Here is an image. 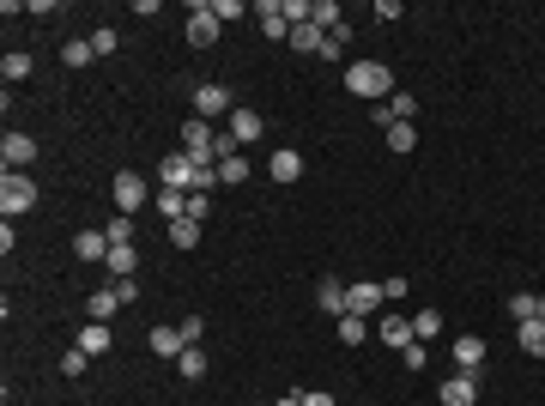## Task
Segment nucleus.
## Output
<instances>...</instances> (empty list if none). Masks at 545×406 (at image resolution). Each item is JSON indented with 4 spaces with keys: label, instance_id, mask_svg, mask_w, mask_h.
<instances>
[{
    "label": "nucleus",
    "instance_id": "12",
    "mask_svg": "<svg viewBox=\"0 0 545 406\" xmlns=\"http://www.w3.org/2000/svg\"><path fill=\"white\" fill-rule=\"evenodd\" d=\"M443 406H478V376L454 370V376L443 382Z\"/></svg>",
    "mask_w": 545,
    "mask_h": 406
},
{
    "label": "nucleus",
    "instance_id": "31",
    "mask_svg": "<svg viewBox=\"0 0 545 406\" xmlns=\"http://www.w3.org/2000/svg\"><path fill=\"white\" fill-rule=\"evenodd\" d=\"M176 370L188 376V382H194V376H206V352H201V346H182V358H176Z\"/></svg>",
    "mask_w": 545,
    "mask_h": 406
},
{
    "label": "nucleus",
    "instance_id": "15",
    "mask_svg": "<svg viewBox=\"0 0 545 406\" xmlns=\"http://www.w3.org/2000/svg\"><path fill=\"white\" fill-rule=\"evenodd\" d=\"M188 170H194V158H188V152H170V158L158 164V188H182V195H188Z\"/></svg>",
    "mask_w": 545,
    "mask_h": 406
},
{
    "label": "nucleus",
    "instance_id": "11",
    "mask_svg": "<svg viewBox=\"0 0 545 406\" xmlns=\"http://www.w3.org/2000/svg\"><path fill=\"white\" fill-rule=\"evenodd\" d=\"M267 176L272 182H297V176H304V152H297V146H279L267 158Z\"/></svg>",
    "mask_w": 545,
    "mask_h": 406
},
{
    "label": "nucleus",
    "instance_id": "2",
    "mask_svg": "<svg viewBox=\"0 0 545 406\" xmlns=\"http://www.w3.org/2000/svg\"><path fill=\"white\" fill-rule=\"evenodd\" d=\"M109 201H115V212H128V219H134L139 206L152 201V182H146L139 170H115V182H109Z\"/></svg>",
    "mask_w": 545,
    "mask_h": 406
},
{
    "label": "nucleus",
    "instance_id": "23",
    "mask_svg": "<svg viewBox=\"0 0 545 406\" xmlns=\"http://www.w3.org/2000/svg\"><path fill=\"white\" fill-rule=\"evenodd\" d=\"M115 309H122V298H115V291H91V298H85V322H109Z\"/></svg>",
    "mask_w": 545,
    "mask_h": 406
},
{
    "label": "nucleus",
    "instance_id": "7",
    "mask_svg": "<svg viewBox=\"0 0 545 406\" xmlns=\"http://www.w3.org/2000/svg\"><path fill=\"white\" fill-rule=\"evenodd\" d=\"M218 31H225V25H218V12H212L206 0H194V6H188V43H194V49H212Z\"/></svg>",
    "mask_w": 545,
    "mask_h": 406
},
{
    "label": "nucleus",
    "instance_id": "32",
    "mask_svg": "<svg viewBox=\"0 0 545 406\" xmlns=\"http://www.w3.org/2000/svg\"><path fill=\"white\" fill-rule=\"evenodd\" d=\"M388 146H394V152L407 158L412 146H418V128H412V122H394V128H388Z\"/></svg>",
    "mask_w": 545,
    "mask_h": 406
},
{
    "label": "nucleus",
    "instance_id": "43",
    "mask_svg": "<svg viewBox=\"0 0 545 406\" xmlns=\"http://www.w3.org/2000/svg\"><path fill=\"white\" fill-rule=\"evenodd\" d=\"M272 406H304V394H279V401H272Z\"/></svg>",
    "mask_w": 545,
    "mask_h": 406
},
{
    "label": "nucleus",
    "instance_id": "34",
    "mask_svg": "<svg viewBox=\"0 0 545 406\" xmlns=\"http://www.w3.org/2000/svg\"><path fill=\"white\" fill-rule=\"evenodd\" d=\"M412 328H418V339H437V334H443V315H437V309H418Z\"/></svg>",
    "mask_w": 545,
    "mask_h": 406
},
{
    "label": "nucleus",
    "instance_id": "22",
    "mask_svg": "<svg viewBox=\"0 0 545 406\" xmlns=\"http://www.w3.org/2000/svg\"><path fill=\"white\" fill-rule=\"evenodd\" d=\"M509 315H515V328H521V322H545V315H540V291H515Z\"/></svg>",
    "mask_w": 545,
    "mask_h": 406
},
{
    "label": "nucleus",
    "instance_id": "6",
    "mask_svg": "<svg viewBox=\"0 0 545 406\" xmlns=\"http://www.w3.org/2000/svg\"><path fill=\"white\" fill-rule=\"evenodd\" d=\"M237 109V98H231V85H218V79H206V85H194V115L201 122H212V115H231Z\"/></svg>",
    "mask_w": 545,
    "mask_h": 406
},
{
    "label": "nucleus",
    "instance_id": "26",
    "mask_svg": "<svg viewBox=\"0 0 545 406\" xmlns=\"http://www.w3.org/2000/svg\"><path fill=\"white\" fill-rule=\"evenodd\" d=\"M0 73H6V85H25V79H31V55H25V49H12V55L0 61Z\"/></svg>",
    "mask_w": 545,
    "mask_h": 406
},
{
    "label": "nucleus",
    "instance_id": "10",
    "mask_svg": "<svg viewBox=\"0 0 545 406\" xmlns=\"http://www.w3.org/2000/svg\"><path fill=\"white\" fill-rule=\"evenodd\" d=\"M448 358H454V370L478 376V370H485V339H478V334H461L454 346H448Z\"/></svg>",
    "mask_w": 545,
    "mask_h": 406
},
{
    "label": "nucleus",
    "instance_id": "33",
    "mask_svg": "<svg viewBox=\"0 0 545 406\" xmlns=\"http://www.w3.org/2000/svg\"><path fill=\"white\" fill-rule=\"evenodd\" d=\"M91 49H98V55H115V49H122V31H115V25H98V31H91Z\"/></svg>",
    "mask_w": 545,
    "mask_h": 406
},
{
    "label": "nucleus",
    "instance_id": "27",
    "mask_svg": "<svg viewBox=\"0 0 545 406\" xmlns=\"http://www.w3.org/2000/svg\"><path fill=\"white\" fill-rule=\"evenodd\" d=\"M321 43H328V36L315 31V25H297V31H291V49H297V55H321Z\"/></svg>",
    "mask_w": 545,
    "mask_h": 406
},
{
    "label": "nucleus",
    "instance_id": "41",
    "mask_svg": "<svg viewBox=\"0 0 545 406\" xmlns=\"http://www.w3.org/2000/svg\"><path fill=\"white\" fill-rule=\"evenodd\" d=\"M206 212H212V195H188V219H201V225H206Z\"/></svg>",
    "mask_w": 545,
    "mask_h": 406
},
{
    "label": "nucleus",
    "instance_id": "20",
    "mask_svg": "<svg viewBox=\"0 0 545 406\" xmlns=\"http://www.w3.org/2000/svg\"><path fill=\"white\" fill-rule=\"evenodd\" d=\"M309 25L328 36V31H340L345 25V12H340V0H315V12H309Z\"/></svg>",
    "mask_w": 545,
    "mask_h": 406
},
{
    "label": "nucleus",
    "instance_id": "30",
    "mask_svg": "<svg viewBox=\"0 0 545 406\" xmlns=\"http://www.w3.org/2000/svg\"><path fill=\"white\" fill-rule=\"evenodd\" d=\"M170 243H176V249H194V243H201V219H176Z\"/></svg>",
    "mask_w": 545,
    "mask_h": 406
},
{
    "label": "nucleus",
    "instance_id": "37",
    "mask_svg": "<svg viewBox=\"0 0 545 406\" xmlns=\"http://www.w3.org/2000/svg\"><path fill=\"white\" fill-rule=\"evenodd\" d=\"M85 364H91V358H85L79 346H73V352H61V376H85Z\"/></svg>",
    "mask_w": 545,
    "mask_h": 406
},
{
    "label": "nucleus",
    "instance_id": "42",
    "mask_svg": "<svg viewBox=\"0 0 545 406\" xmlns=\"http://www.w3.org/2000/svg\"><path fill=\"white\" fill-rule=\"evenodd\" d=\"M304 406H334V394H321V388H315V394H304Z\"/></svg>",
    "mask_w": 545,
    "mask_h": 406
},
{
    "label": "nucleus",
    "instance_id": "36",
    "mask_svg": "<svg viewBox=\"0 0 545 406\" xmlns=\"http://www.w3.org/2000/svg\"><path fill=\"white\" fill-rule=\"evenodd\" d=\"M103 237H109V243H134V219H128V212H115V219H109V231H103Z\"/></svg>",
    "mask_w": 545,
    "mask_h": 406
},
{
    "label": "nucleus",
    "instance_id": "28",
    "mask_svg": "<svg viewBox=\"0 0 545 406\" xmlns=\"http://www.w3.org/2000/svg\"><path fill=\"white\" fill-rule=\"evenodd\" d=\"M382 109H388V122H412V115H418V98H412V92H394Z\"/></svg>",
    "mask_w": 545,
    "mask_h": 406
},
{
    "label": "nucleus",
    "instance_id": "19",
    "mask_svg": "<svg viewBox=\"0 0 545 406\" xmlns=\"http://www.w3.org/2000/svg\"><path fill=\"white\" fill-rule=\"evenodd\" d=\"M103 267L115 273V279H134V267H139L134 243H109V261H103Z\"/></svg>",
    "mask_w": 545,
    "mask_h": 406
},
{
    "label": "nucleus",
    "instance_id": "29",
    "mask_svg": "<svg viewBox=\"0 0 545 406\" xmlns=\"http://www.w3.org/2000/svg\"><path fill=\"white\" fill-rule=\"evenodd\" d=\"M364 339H370V328H364V315H340V346H351V352H358Z\"/></svg>",
    "mask_w": 545,
    "mask_h": 406
},
{
    "label": "nucleus",
    "instance_id": "40",
    "mask_svg": "<svg viewBox=\"0 0 545 406\" xmlns=\"http://www.w3.org/2000/svg\"><path fill=\"white\" fill-rule=\"evenodd\" d=\"M176 328H182V339H188V346H201V334H206L201 315H188V322H176Z\"/></svg>",
    "mask_w": 545,
    "mask_h": 406
},
{
    "label": "nucleus",
    "instance_id": "14",
    "mask_svg": "<svg viewBox=\"0 0 545 406\" xmlns=\"http://www.w3.org/2000/svg\"><path fill=\"white\" fill-rule=\"evenodd\" d=\"M225 134L237 139V146H249V139H261V134H267V122H261L255 109H231V122H225Z\"/></svg>",
    "mask_w": 545,
    "mask_h": 406
},
{
    "label": "nucleus",
    "instance_id": "24",
    "mask_svg": "<svg viewBox=\"0 0 545 406\" xmlns=\"http://www.w3.org/2000/svg\"><path fill=\"white\" fill-rule=\"evenodd\" d=\"M521 352H527V358H545V322H521Z\"/></svg>",
    "mask_w": 545,
    "mask_h": 406
},
{
    "label": "nucleus",
    "instance_id": "3",
    "mask_svg": "<svg viewBox=\"0 0 545 406\" xmlns=\"http://www.w3.org/2000/svg\"><path fill=\"white\" fill-rule=\"evenodd\" d=\"M31 206H36V182L25 170H6V176H0V212L19 219V212H31Z\"/></svg>",
    "mask_w": 545,
    "mask_h": 406
},
{
    "label": "nucleus",
    "instance_id": "16",
    "mask_svg": "<svg viewBox=\"0 0 545 406\" xmlns=\"http://www.w3.org/2000/svg\"><path fill=\"white\" fill-rule=\"evenodd\" d=\"M146 346H152L158 358H182V346H188V339H182V328H164V322H158V328L146 334Z\"/></svg>",
    "mask_w": 545,
    "mask_h": 406
},
{
    "label": "nucleus",
    "instance_id": "21",
    "mask_svg": "<svg viewBox=\"0 0 545 406\" xmlns=\"http://www.w3.org/2000/svg\"><path fill=\"white\" fill-rule=\"evenodd\" d=\"M315 304L328 309V315H345V285L340 279H321V285H315Z\"/></svg>",
    "mask_w": 545,
    "mask_h": 406
},
{
    "label": "nucleus",
    "instance_id": "9",
    "mask_svg": "<svg viewBox=\"0 0 545 406\" xmlns=\"http://www.w3.org/2000/svg\"><path fill=\"white\" fill-rule=\"evenodd\" d=\"M0 158H6V170L36 164V139H31V134H19V128H6V139H0Z\"/></svg>",
    "mask_w": 545,
    "mask_h": 406
},
{
    "label": "nucleus",
    "instance_id": "25",
    "mask_svg": "<svg viewBox=\"0 0 545 406\" xmlns=\"http://www.w3.org/2000/svg\"><path fill=\"white\" fill-rule=\"evenodd\" d=\"M61 61H67V68H91V61H98V49H91V36H73L67 49H61Z\"/></svg>",
    "mask_w": 545,
    "mask_h": 406
},
{
    "label": "nucleus",
    "instance_id": "5",
    "mask_svg": "<svg viewBox=\"0 0 545 406\" xmlns=\"http://www.w3.org/2000/svg\"><path fill=\"white\" fill-rule=\"evenodd\" d=\"M375 339H382V346H394V352H407L412 339H418V328H412L407 309H382V322H375Z\"/></svg>",
    "mask_w": 545,
    "mask_h": 406
},
{
    "label": "nucleus",
    "instance_id": "4",
    "mask_svg": "<svg viewBox=\"0 0 545 406\" xmlns=\"http://www.w3.org/2000/svg\"><path fill=\"white\" fill-rule=\"evenodd\" d=\"M182 152H188V158H206V164H218V128L201 122V115H188V122H182Z\"/></svg>",
    "mask_w": 545,
    "mask_h": 406
},
{
    "label": "nucleus",
    "instance_id": "18",
    "mask_svg": "<svg viewBox=\"0 0 545 406\" xmlns=\"http://www.w3.org/2000/svg\"><path fill=\"white\" fill-rule=\"evenodd\" d=\"M79 352H85V358H103V352H109V322H85V328H79Z\"/></svg>",
    "mask_w": 545,
    "mask_h": 406
},
{
    "label": "nucleus",
    "instance_id": "39",
    "mask_svg": "<svg viewBox=\"0 0 545 406\" xmlns=\"http://www.w3.org/2000/svg\"><path fill=\"white\" fill-rule=\"evenodd\" d=\"M212 12H218V25H225V19H242L249 6H242V0H212Z\"/></svg>",
    "mask_w": 545,
    "mask_h": 406
},
{
    "label": "nucleus",
    "instance_id": "35",
    "mask_svg": "<svg viewBox=\"0 0 545 406\" xmlns=\"http://www.w3.org/2000/svg\"><path fill=\"white\" fill-rule=\"evenodd\" d=\"M249 170H255V164L237 152V158H225V164H218V182H249Z\"/></svg>",
    "mask_w": 545,
    "mask_h": 406
},
{
    "label": "nucleus",
    "instance_id": "38",
    "mask_svg": "<svg viewBox=\"0 0 545 406\" xmlns=\"http://www.w3.org/2000/svg\"><path fill=\"white\" fill-rule=\"evenodd\" d=\"M400 358H407V370H424V364H430V352H424V339H412L407 352H400Z\"/></svg>",
    "mask_w": 545,
    "mask_h": 406
},
{
    "label": "nucleus",
    "instance_id": "13",
    "mask_svg": "<svg viewBox=\"0 0 545 406\" xmlns=\"http://www.w3.org/2000/svg\"><path fill=\"white\" fill-rule=\"evenodd\" d=\"M255 19H261V31H267V36L291 43V19H285V0H261V6H255Z\"/></svg>",
    "mask_w": 545,
    "mask_h": 406
},
{
    "label": "nucleus",
    "instance_id": "1",
    "mask_svg": "<svg viewBox=\"0 0 545 406\" xmlns=\"http://www.w3.org/2000/svg\"><path fill=\"white\" fill-rule=\"evenodd\" d=\"M345 92L364 98V103L394 98V68H382V61H351V68H345Z\"/></svg>",
    "mask_w": 545,
    "mask_h": 406
},
{
    "label": "nucleus",
    "instance_id": "8",
    "mask_svg": "<svg viewBox=\"0 0 545 406\" xmlns=\"http://www.w3.org/2000/svg\"><path fill=\"white\" fill-rule=\"evenodd\" d=\"M382 304H388V298H382V279H358V285L345 291V315H375Z\"/></svg>",
    "mask_w": 545,
    "mask_h": 406
},
{
    "label": "nucleus",
    "instance_id": "17",
    "mask_svg": "<svg viewBox=\"0 0 545 406\" xmlns=\"http://www.w3.org/2000/svg\"><path fill=\"white\" fill-rule=\"evenodd\" d=\"M73 255H79V261H109V237H103V231H79V237H73Z\"/></svg>",
    "mask_w": 545,
    "mask_h": 406
}]
</instances>
